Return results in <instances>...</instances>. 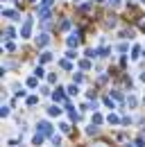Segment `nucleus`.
Returning <instances> with one entry per match:
<instances>
[{"label":"nucleus","instance_id":"nucleus-1","mask_svg":"<svg viewBox=\"0 0 145 147\" xmlns=\"http://www.w3.org/2000/svg\"><path fill=\"white\" fill-rule=\"evenodd\" d=\"M32 27H34V20H32V16H27L25 23H23V27H20V38H30L32 36Z\"/></svg>","mask_w":145,"mask_h":147},{"label":"nucleus","instance_id":"nucleus-2","mask_svg":"<svg viewBox=\"0 0 145 147\" xmlns=\"http://www.w3.org/2000/svg\"><path fill=\"white\" fill-rule=\"evenodd\" d=\"M66 45H68V48H77V45H79V32H70L68 38H66Z\"/></svg>","mask_w":145,"mask_h":147},{"label":"nucleus","instance_id":"nucleus-3","mask_svg":"<svg viewBox=\"0 0 145 147\" xmlns=\"http://www.w3.org/2000/svg\"><path fill=\"white\" fill-rule=\"evenodd\" d=\"M36 127H39V131H41L43 136H50V134H52V127H50V122H45V120H43V122H39Z\"/></svg>","mask_w":145,"mask_h":147},{"label":"nucleus","instance_id":"nucleus-4","mask_svg":"<svg viewBox=\"0 0 145 147\" xmlns=\"http://www.w3.org/2000/svg\"><path fill=\"white\" fill-rule=\"evenodd\" d=\"M2 16H7V18H12V20H20V14L14 11V9H2Z\"/></svg>","mask_w":145,"mask_h":147},{"label":"nucleus","instance_id":"nucleus-5","mask_svg":"<svg viewBox=\"0 0 145 147\" xmlns=\"http://www.w3.org/2000/svg\"><path fill=\"white\" fill-rule=\"evenodd\" d=\"M48 43H50V36H48V34H39V38H36V45H39V48H45Z\"/></svg>","mask_w":145,"mask_h":147},{"label":"nucleus","instance_id":"nucleus-6","mask_svg":"<svg viewBox=\"0 0 145 147\" xmlns=\"http://www.w3.org/2000/svg\"><path fill=\"white\" fill-rule=\"evenodd\" d=\"M61 113H64V109H59L57 104H54V107H50V109H48V115H50V118H59Z\"/></svg>","mask_w":145,"mask_h":147},{"label":"nucleus","instance_id":"nucleus-7","mask_svg":"<svg viewBox=\"0 0 145 147\" xmlns=\"http://www.w3.org/2000/svg\"><path fill=\"white\" fill-rule=\"evenodd\" d=\"M107 122H109V125H120L123 120H120L116 113H109V115H107Z\"/></svg>","mask_w":145,"mask_h":147},{"label":"nucleus","instance_id":"nucleus-8","mask_svg":"<svg viewBox=\"0 0 145 147\" xmlns=\"http://www.w3.org/2000/svg\"><path fill=\"white\" fill-rule=\"evenodd\" d=\"M39 16H41V20H48L50 18V9H48V7H41V9H39Z\"/></svg>","mask_w":145,"mask_h":147},{"label":"nucleus","instance_id":"nucleus-9","mask_svg":"<svg viewBox=\"0 0 145 147\" xmlns=\"http://www.w3.org/2000/svg\"><path fill=\"white\" fill-rule=\"evenodd\" d=\"M52 100H54V102H64V100H66L64 93H61V88H57V91L52 93Z\"/></svg>","mask_w":145,"mask_h":147},{"label":"nucleus","instance_id":"nucleus-10","mask_svg":"<svg viewBox=\"0 0 145 147\" xmlns=\"http://www.w3.org/2000/svg\"><path fill=\"white\" fill-rule=\"evenodd\" d=\"M32 145H34V147L43 145V134H36V136H32Z\"/></svg>","mask_w":145,"mask_h":147},{"label":"nucleus","instance_id":"nucleus-11","mask_svg":"<svg viewBox=\"0 0 145 147\" xmlns=\"http://www.w3.org/2000/svg\"><path fill=\"white\" fill-rule=\"evenodd\" d=\"M48 61H52V52H48V50H45V52L41 55V63H48Z\"/></svg>","mask_w":145,"mask_h":147},{"label":"nucleus","instance_id":"nucleus-12","mask_svg":"<svg viewBox=\"0 0 145 147\" xmlns=\"http://www.w3.org/2000/svg\"><path fill=\"white\" fill-rule=\"evenodd\" d=\"M138 52H141V48H138V45H134V48H131V61H136V59H138Z\"/></svg>","mask_w":145,"mask_h":147},{"label":"nucleus","instance_id":"nucleus-13","mask_svg":"<svg viewBox=\"0 0 145 147\" xmlns=\"http://www.w3.org/2000/svg\"><path fill=\"white\" fill-rule=\"evenodd\" d=\"M36 86H39V82H36V75H34V77L27 79V88H36Z\"/></svg>","mask_w":145,"mask_h":147},{"label":"nucleus","instance_id":"nucleus-14","mask_svg":"<svg viewBox=\"0 0 145 147\" xmlns=\"http://www.w3.org/2000/svg\"><path fill=\"white\" fill-rule=\"evenodd\" d=\"M34 75H36V77H39V79H41V77H45V70H43V63H41V66H36Z\"/></svg>","mask_w":145,"mask_h":147},{"label":"nucleus","instance_id":"nucleus-15","mask_svg":"<svg viewBox=\"0 0 145 147\" xmlns=\"http://www.w3.org/2000/svg\"><path fill=\"white\" fill-rule=\"evenodd\" d=\"M79 68H82V70H91L93 63H91V61H79Z\"/></svg>","mask_w":145,"mask_h":147},{"label":"nucleus","instance_id":"nucleus-16","mask_svg":"<svg viewBox=\"0 0 145 147\" xmlns=\"http://www.w3.org/2000/svg\"><path fill=\"white\" fill-rule=\"evenodd\" d=\"M5 50H7V52H14V50H16V43L7 41V43H5Z\"/></svg>","mask_w":145,"mask_h":147},{"label":"nucleus","instance_id":"nucleus-17","mask_svg":"<svg viewBox=\"0 0 145 147\" xmlns=\"http://www.w3.org/2000/svg\"><path fill=\"white\" fill-rule=\"evenodd\" d=\"M77 93H79L77 84H70V86H68V95H77Z\"/></svg>","mask_w":145,"mask_h":147},{"label":"nucleus","instance_id":"nucleus-18","mask_svg":"<svg viewBox=\"0 0 145 147\" xmlns=\"http://www.w3.org/2000/svg\"><path fill=\"white\" fill-rule=\"evenodd\" d=\"M61 68H64V70H72L75 66H72L70 61H66V59H64V61H61Z\"/></svg>","mask_w":145,"mask_h":147},{"label":"nucleus","instance_id":"nucleus-19","mask_svg":"<svg viewBox=\"0 0 145 147\" xmlns=\"http://www.w3.org/2000/svg\"><path fill=\"white\" fill-rule=\"evenodd\" d=\"M36 102H39V97H36V95H30V97H27V107H34Z\"/></svg>","mask_w":145,"mask_h":147},{"label":"nucleus","instance_id":"nucleus-20","mask_svg":"<svg viewBox=\"0 0 145 147\" xmlns=\"http://www.w3.org/2000/svg\"><path fill=\"white\" fill-rule=\"evenodd\" d=\"M104 107H107V109H116V104H113L111 97H104Z\"/></svg>","mask_w":145,"mask_h":147},{"label":"nucleus","instance_id":"nucleus-21","mask_svg":"<svg viewBox=\"0 0 145 147\" xmlns=\"http://www.w3.org/2000/svg\"><path fill=\"white\" fill-rule=\"evenodd\" d=\"M93 122H95V125H102V122H104V118H102L100 113H95V115H93Z\"/></svg>","mask_w":145,"mask_h":147},{"label":"nucleus","instance_id":"nucleus-22","mask_svg":"<svg viewBox=\"0 0 145 147\" xmlns=\"http://www.w3.org/2000/svg\"><path fill=\"white\" fill-rule=\"evenodd\" d=\"M5 34H7V38H16V32H14V27H7V32H5Z\"/></svg>","mask_w":145,"mask_h":147},{"label":"nucleus","instance_id":"nucleus-23","mask_svg":"<svg viewBox=\"0 0 145 147\" xmlns=\"http://www.w3.org/2000/svg\"><path fill=\"white\" fill-rule=\"evenodd\" d=\"M109 52H111V50H109V48H100V50H98V57H107Z\"/></svg>","mask_w":145,"mask_h":147},{"label":"nucleus","instance_id":"nucleus-24","mask_svg":"<svg viewBox=\"0 0 145 147\" xmlns=\"http://www.w3.org/2000/svg\"><path fill=\"white\" fill-rule=\"evenodd\" d=\"M136 102H138V100H136L134 95H131V97H127V107H136Z\"/></svg>","mask_w":145,"mask_h":147},{"label":"nucleus","instance_id":"nucleus-25","mask_svg":"<svg viewBox=\"0 0 145 147\" xmlns=\"http://www.w3.org/2000/svg\"><path fill=\"white\" fill-rule=\"evenodd\" d=\"M109 5H111L113 9H120V5H123V2H120V0H109Z\"/></svg>","mask_w":145,"mask_h":147},{"label":"nucleus","instance_id":"nucleus-26","mask_svg":"<svg viewBox=\"0 0 145 147\" xmlns=\"http://www.w3.org/2000/svg\"><path fill=\"white\" fill-rule=\"evenodd\" d=\"M86 134H89V136H95V134H98V127H93V125H91V127L86 129Z\"/></svg>","mask_w":145,"mask_h":147},{"label":"nucleus","instance_id":"nucleus-27","mask_svg":"<svg viewBox=\"0 0 145 147\" xmlns=\"http://www.w3.org/2000/svg\"><path fill=\"white\" fill-rule=\"evenodd\" d=\"M54 0H41V7H52Z\"/></svg>","mask_w":145,"mask_h":147},{"label":"nucleus","instance_id":"nucleus-28","mask_svg":"<svg viewBox=\"0 0 145 147\" xmlns=\"http://www.w3.org/2000/svg\"><path fill=\"white\" fill-rule=\"evenodd\" d=\"M127 50H129V45H127V43H120V45H118V52H127Z\"/></svg>","mask_w":145,"mask_h":147},{"label":"nucleus","instance_id":"nucleus-29","mask_svg":"<svg viewBox=\"0 0 145 147\" xmlns=\"http://www.w3.org/2000/svg\"><path fill=\"white\" fill-rule=\"evenodd\" d=\"M0 115L7 118V115H9V107H2V109H0Z\"/></svg>","mask_w":145,"mask_h":147},{"label":"nucleus","instance_id":"nucleus-30","mask_svg":"<svg viewBox=\"0 0 145 147\" xmlns=\"http://www.w3.org/2000/svg\"><path fill=\"white\" fill-rule=\"evenodd\" d=\"M59 127H61V131H64V134H66V131H70V125H68V122H61Z\"/></svg>","mask_w":145,"mask_h":147},{"label":"nucleus","instance_id":"nucleus-31","mask_svg":"<svg viewBox=\"0 0 145 147\" xmlns=\"http://www.w3.org/2000/svg\"><path fill=\"white\" fill-rule=\"evenodd\" d=\"M134 145H136V147H145V140H143V138H136Z\"/></svg>","mask_w":145,"mask_h":147},{"label":"nucleus","instance_id":"nucleus-32","mask_svg":"<svg viewBox=\"0 0 145 147\" xmlns=\"http://www.w3.org/2000/svg\"><path fill=\"white\" fill-rule=\"evenodd\" d=\"M52 143H54V145H61V136L54 134V136H52Z\"/></svg>","mask_w":145,"mask_h":147},{"label":"nucleus","instance_id":"nucleus-33","mask_svg":"<svg viewBox=\"0 0 145 147\" xmlns=\"http://www.w3.org/2000/svg\"><path fill=\"white\" fill-rule=\"evenodd\" d=\"M138 79H141V84H145V73H141V75H138Z\"/></svg>","mask_w":145,"mask_h":147},{"label":"nucleus","instance_id":"nucleus-34","mask_svg":"<svg viewBox=\"0 0 145 147\" xmlns=\"http://www.w3.org/2000/svg\"><path fill=\"white\" fill-rule=\"evenodd\" d=\"M30 2H36V0H30Z\"/></svg>","mask_w":145,"mask_h":147},{"label":"nucleus","instance_id":"nucleus-35","mask_svg":"<svg viewBox=\"0 0 145 147\" xmlns=\"http://www.w3.org/2000/svg\"><path fill=\"white\" fill-rule=\"evenodd\" d=\"M143 136H145V129H143Z\"/></svg>","mask_w":145,"mask_h":147},{"label":"nucleus","instance_id":"nucleus-36","mask_svg":"<svg viewBox=\"0 0 145 147\" xmlns=\"http://www.w3.org/2000/svg\"><path fill=\"white\" fill-rule=\"evenodd\" d=\"M143 102H145V97H143Z\"/></svg>","mask_w":145,"mask_h":147},{"label":"nucleus","instance_id":"nucleus-37","mask_svg":"<svg viewBox=\"0 0 145 147\" xmlns=\"http://www.w3.org/2000/svg\"><path fill=\"white\" fill-rule=\"evenodd\" d=\"M143 57H145V52H143Z\"/></svg>","mask_w":145,"mask_h":147}]
</instances>
